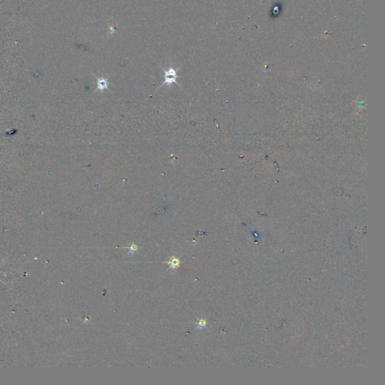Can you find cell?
Returning a JSON list of instances; mask_svg holds the SVG:
<instances>
[{"instance_id": "cell-1", "label": "cell", "mask_w": 385, "mask_h": 385, "mask_svg": "<svg viewBox=\"0 0 385 385\" xmlns=\"http://www.w3.org/2000/svg\"><path fill=\"white\" fill-rule=\"evenodd\" d=\"M161 69H163V71L164 72V81L163 82V84L159 87L157 90H158L159 89H160L161 87H163V86H167L169 87L173 83H175V84H176L177 85H178L179 87H180V85L177 81V79L180 77V76L178 75V72L180 70V69H175V68H174L173 66H172V65H170V66L168 67V69H165L162 67Z\"/></svg>"}, {"instance_id": "cell-2", "label": "cell", "mask_w": 385, "mask_h": 385, "mask_svg": "<svg viewBox=\"0 0 385 385\" xmlns=\"http://www.w3.org/2000/svg\"><path fill=\"white\" fill-rule=\"evenodd\" d=\"M94 77L96 78V84H97V86H96V90L93 91V93H96V92L102 93L105 90H108L110 92H112V90L108 87V86H109L108 77H97L96 75H94Z\"/></svg>"}, {"instance_id": "cell-3", "label": "cell", "mask_w": 385, "mask_h": 385, "mask_svg": "<svg viewBox=\"0 0 385 385\" xmlns=\"http://www.w3.org/2000/svg\"><path fill=\"white\" fill-rule=\"evenodd\" d=\"M166 263L169 265V269H175L178 268L180 265V260L174 256L170 258L169 261H167Z\"/></svg>"}, {"instance_id": "cell-4", "label": "cell", "mask_w": 385, "mask_h": 385, "mask_svg": "<svg viewBox=\"0 0 385 385\" xmlns=\"http://www.w3.org/2000/svg\"><path fill=\"white\" fill-rule=\"evenodd\" d=\"M119 248H128V249L130 250V252L133 253V252H137L138 249H139V247H138L136 244H131L130 247H119Z\"/></svg>"}, {"instance_id": "cell-5", "label": "cell", "mask_w": 385, "mask_h": 385, "mask_svg": "<svg viewBox=\"0 0 385 385\" xmlns=\"http://www.w3.org/2000/svg\"><path fill=\"white\" fill-rule=\"evenodd\" d=\"M198 324V328L200 329H202L203 327H205V325H206V321L204 319H200V320L197 323Z\"/></svg>"}]
</instances>
